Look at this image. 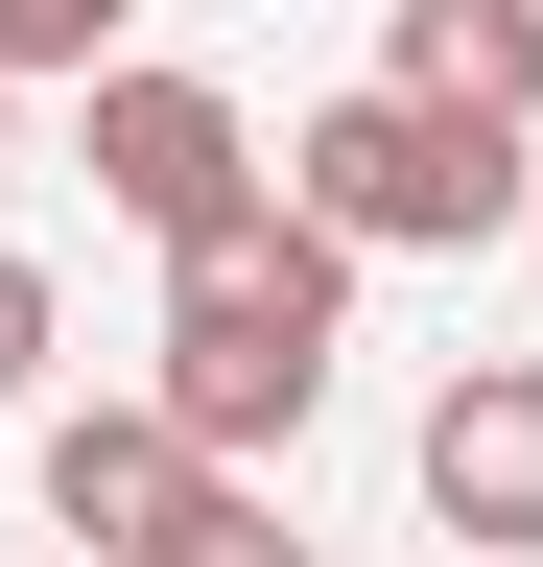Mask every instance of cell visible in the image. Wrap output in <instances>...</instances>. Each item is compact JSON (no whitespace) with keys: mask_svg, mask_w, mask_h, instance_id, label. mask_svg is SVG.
<instances>
[{"mask_svg":"<svg viewBox=\"0 0 543 567\" xmlns=\"http://www.w3.org/2000/svg\"><path fill=\"white\" fill-rule=\"evenodd\" d=\"M331 354H355V237H307V213H237V237H189L166 260V425L189 450H307V402H331Z\"/></svg>","mask_w":543,"mask_h":567,"instance_id":"1","label":"cell"},{"mask_svg":"<svg viewBox=\"0 0 543 567\" xmlns=\"http://www.w3.org/2000/svg\"><path fill=\"white\" fill-rule=\"evenodd\" d=\"M284 213L355 237V260H472V237H520V118L355 71V95H307V142H284Z\"/></svg>","mask_w":543,"mask_h":567,"instance_id":"2","label":"cell"},{"mask_svg":"<svg viewBox=\"0 0 543 567\" xmlns=\"http://www.w3.org/2000/svg\"><path fill=\"white\" fill-rule=\"evenodd\" d=\"M72 95H95V142H72V166H95V213H118V237H237V213H284V166H260V118L213 95V71H72Z\"/></svg>","mask_w":543,"mask_h":567,"instance_id":"3","label":"cell"},{"mask_svg":"<svg viewBox=\"0 0 543 567\" xmlns=\"http://www.w3.org/2000/svg\"><path fill=\"white\" fill-rule=\"evenodd\" d=\"M426 520L449 544H543V354H449L426 379Z\"/></svg>","mask_w":543,"mask_h":567,"instance_id":"4","label":"cell"},{"mask_svg":"<svg viewBox=\"0 0 543 567\" xmlns=\"http://www.w3.org/2000/svg\"><path fill=\"white\" fill-rule=\"evenodd\" d=\"M189 473H213V450H189V425H166V402H72V425H48V520H72L95 567H143Z\"/></svg>","mask_w":543,"mask_h":567,"instance_id":"5","label":"cell"},{"mask_svg":"<svg viewBox=\"0 0 543 567\" xmlns=\"http://www.w3.org/2000/svg\"><path fill=\"white\" fill-rule=\"evenodd\" d=\"M401 95H472V118H543V0H401Z\"/></svg>","mask_w":543,"mask_h":567,"instance_id":"6","label":"cell"},{"mask_svg":"<svg viewBox=\"0 0 543 567\" xmlns=\"http://www.w3.org/2000/svg\"><path fill=\"white\" fill-rule=\"evenodd\" d=\"M143 567H307V520H284V496H260V473L213 450V473L166 496V544H143Z\"/></svg>","mask_w":543,"mask_h":567,"instance_id":"7","label":"cell"},{"mask_svg":"<svg viewBox=\"0 0 543 567\" xmlns=\"http://www.w3.org/2000/svg\"><path fill=\"white\" fill-rule=\"evenodd\" d=\"M118 24L143 0H0V71H118Z\"/></svg>","mask_w":543,"mask_h":567,"instance_id":"8","label":"cell"},{"mask_svg":"<svg viewBox=\"0 0 543 567\" xmlns=\"http://www.w3.org/2000/svg\"><path fill=\"white\" fill-rule=\"evenodd\" d=\"M24 379H48V260L0 237V402H24Z\"/></svg>","mask_w":543,"mask_h":567,"instance_id":"9","label":"cell"},{"mask_svg":"<svg viewBox=\"0 0 543 567\" xmlns=\"http://www.w3.org/2000/svg\"><path fill=\"white\" fill-rule=\"evenodd\" d=\"M0 166H24V71H0Z\"/></svg>","mask_w":543,"mask_h":567,"instance_id":"10","label":"cell"}]
</instances>
